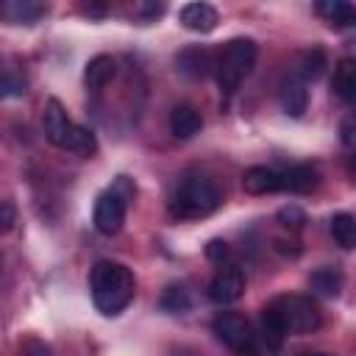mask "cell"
Returning <instances> with one entry per match:
<instances>
[{
	"label": "cell",
	"instance_id": "10",
	"mask_svg": "<svg viewBox=\"0 0 356 356\" xmlns=\"http://www.w3.org/2000/svg\"><path fill=\"white\" fill-rule=\"evenodd\" d=\"M320 186V170L314 164H295L281 172V189L295 195H309Z\"/></svg>",
	"mask_w": 356,
	"mask_h": 356
},
{
	"label": "cell",
	"instance_id": "27",
	"mask_svg": "<svg viewBox=\"0 0 356 356\" xmlns=\"http://www.w3.org/2000/svg\"><path fill=\"white\" fill-rule=\"evenodd\" d=\"M17 222V211L8 200H0V234H8Z\"/></svg>",
	"mask_w": 356,
	"mask_h": 356
},
{
	"label": "cell",
	"instance_id": "18",
	"mask_svg": "<svg viewBox=\"0 0 356 356\" xmlns=\"http://www.w3.org/2000/svg\"><path fill=\"white\" fill-rule=\"evenodd\" d=\"M334 92L342 103H353L356 97V64L353 58H342L334 70Z\"/></svg>",
	"mask_w": 356,
	"mask_h": 356
},
{
	"label": "cell",
	"instance_id": "16",
	"mask_svg": "<svg viewBox=\"0 0 356 356\" xmlns=\"http://www.w3.org/2000/svg\"><path fill=\"white\" fill-rule=\"evenodd\" d=\"M259 337H261L264 348L273 350V353L281 350L284 339L289 337L286 328H284V323H281V317L275 314L273 306H264V309H261V317H259Z\"/></svg>",
	"mask_w": 356,
	"mask_h": 356
},
{
	"label": "cell",
	"instance_id": "7",
	"mask_svg": "<svg viewBox=\"0 0 356 356\" xmlns=\"http://www.w3.org/2000/svg\"><path fill=\"white\" fill-rule=\"evenodd\" d=\"M242 292H245V273L236 264H222L214 273V278L209 281V289H206L209 300L217 303V306H228V303L239 300Z\"/></svg>",
	"mask_w": 356,
	"mask_h": 356
},
{
	"label": "cell",
	"instance_id": "2",
	"mask_svg": "<svg viewBox=\"0 0 356 356\" xmlns=\"http://www.w3.org/2000/svg\"><path fill=\"white\" fill-rule=\"evenodd\" d=\"M256 42L242 36V39H231L222 44V50L214 56V75H217V83H220V92L231 95L236 92V86L250 75L253 64H256Z\"/></svg>",
	"mask_w": 356,
	"mask_h": 356
},
{
	"label": "cell",
	"instance_id": "33",
	"mask_svg": "<svg viewBox=\"0 0 356 356\" xmlns=\"http://www.w3.org/2000/svg\"><path fill=\"white\" fill-rule=\"evenodd\" d=\"M303 356H331V353H303Z\"/></svg>",
	"mask_w": 356,
	"mask_h": 356
},
{
	"label": "cell",
	"instance_id": "26",
	"mask_svg": "<svg viewBox=\"0 0 356 356\" xmlns=\"http://www.w3.org/2000/svg\"><path fill=\"white\" fill-rule=\"evenodd\" d=\"M25 92V78L14 72H0V97H14Z\"/></svg>",
	"mask_w": 356,
	"mask_h": 356
},
{
	"label": "cell",
	"instance_id": "8",
	"mask_svg": "<svg viewBox=\"0 0 356 356\" xmlns=\"http://www.w3.org/2000/svg\"><path fill=\"white\" fill-rule=\"evenodd\" d=\"M72 125H75V122L67 117L64 106H61L56 97H50V100L44 103V111H42V128H44L47 142L56 145V147H64V145H67V136H70V131H72Z\"/></svg>",
	"mask_w": 356,
	"mask_h": 356
},
{
	"label": "cell",
	"instance_id": "1",
	"mask_svg": "<svg viewBox=\"0 0 356 356\" xmlns=\"http://www.w3.org/2000/svg\"><path fill=\"white\" fill-rule=\"evenodd\" d=\"M89 289H92V300H95L97 312L106 317H117L134 300L136 281L125 264L100 259V261H95V267L89 273Z\"/></svg>",
	"mask_w": 356,
	"mask_h": 356
},
{
	"label": "cell",
	"instance_id": "17",
	"mask_svg": "<svg viewBox=\"0 0 356 356\" xmlns=\"http://www.w3.org/2000/svg\"><path fill=\"white\" fill-rule=\"evenodd\" d=\"M114 78V58L111 56H106V53H100V56H92L89 61H86V70H83V83L89 86V89H103L108 81Z\"/></svg>",
	"mask_w": 356,
	"mask_h": 356
},
{
	"label": "cell",
	"instance_id": "5",
	"mask_svg": "<svg viewBox=\"0 0 356 356\" xmlns=\"http://www.w3.org/2000/svg\"><path fill=\"white\" fill-rule=\"evenodd\" d=\"M125 211H128V197H122L114 186L106 189L97 203H95V214H92V222L95 228L103 234V236H114L122 222H125Z\"/></svg>",
	"mask_w": 356,
	"mask_h": 356
},
{
	"label": "cell",
	"instance_id": "11",
	"mask_svg": "<svg viewBox=\"0 0 356 356\" xmlns=\"http://www.w3.org/2000/svg\"><path fill=\"white\" fill-rule=\"evenodd\" d=\"M217 22H220V14H217V8L209 6V3H186V6L181 8V25H184L186 31L209 33V31L217 28Z\"/></svg>",
	"mask_w": 356,
	"mask_h": 356
},
{
	"label": "cell",
	"instance_id": "14",
	"mask_svg": "<svg viewBox=\"0 0 356 356\" xmlns=\"http://www.w3.org/2000/svg\"><path fill=\"white\" fill-rule=\"evenodd\" d=\"M44 11H47V6H42L36 0H3L0 3V19L11 22V25H33Z\"/></svg>",
	"mask_w": 356,
	"mask_h": 356
},
{
	"label": "cell",
	"instance_id": "4",
	"mask_svg": "<svg viewBox=\"0 0 356 356\" xmlns=\"http://www.w3.org/2000/svg\"><path fill=\"white\" fill-rule=\"evenodd\" d=\"M281 317L286 334H312L320 328V309L312 298L303 295H281L270 303Z\"/></svg>",
	"mask_w": 356,
	"mask_h": 356
},
{
	"label": "cell",
	"instance_id": "29",
	"mask_svg": "<svg viewBox=\"0 0 356 356\" xmlns=\"http://www.w3.org/2000/svg\"><path fill=\"white\" fill-rule=\"evenodd\" d=\"M139 11L145 14V19H156V17L164 14V6H161V3H156V6H153V3H142Z\"/></svg>",
	"mask_w": 356,
	"mask_h": 356
},
{
	"label": "cell",
	"instance_id": "28",
	"mask_svg": "<svg viewBox=\"0 0 356 356\" xmlns=\"http://www.w3.org/2000/svg\"><path fill=\"white\" fill-rule=\"evenodd\" d=\"M206 256H209L211 261H217V264H222V261L228 259V245H225L222 239H211V242L206 245Z\"/></svg>",
	"mask_w": 356,
	"mask_h": 356
},
{
	"label": "cell",
	"instance_id": "6",
	"mask_svg": "<svg viewBox=\"0 0 356 356\" xmlns=\"http://www.w3.org/2000/svg\"><path fill=\"white\" fill-rule=\"evenodd\" d=\"M211 331H214V337H217L222 345H228L231 350L250 348L253 339H256L253 325H250L242 314H236V312H220V314L211 320Z\"/></svg>",
	"mask_w": 356,
	"mask_h": 356
},
{
	"label": "cell",
	"instance_id": "3",
	"mask_svg": "<svg viewBox=\"0 0 356 356\" xmlns=\"http://www.w3.org/2000/svg\"><path fill=\"white\" fill-rule=\"evenodd\" d=\"M217 206H220L217 186L203 175H189L178 184L170 200V214L175 220H200V217H209Z\"/></svg>",
	"mask_w": 356,
	"mask_h": 356
},
{
	"label": "cell",
	"instance_id": "31",
	"mask_svg": "<svg viewBox=\"0 0 356 356\" xmlns=\"http://www.w3.org/2000/svg\"><path fill=\"white\" fill-rule=\"evenodd\" d=\"M81 11L89 14V17H103L108 8H106V6H97V3H89V6H81Z\"/></svg>",
	"mask_w": 356,
	"mask_h": 356
},
{
	"label": "cell",
	"instance_id": "22",
	"mask_svg": "<svg viewBox=\"0 0 356 356\" xmlns=\"http://www.w3.org/2000/svg\"><path fill=\"white\" fill-rule=\"evenodd\" d=\"M64 150L78 153V156H92V153L97 150V139H95V134H92L89 128H83V125H72Z\"/></svg>",
	"mask_w": 356,
	"mask_h": 356
},
{
	"label": "cell",
	"instance_id": "12",
	"mask_svg": "<svg viewBox=\"0 0 356 356\" xmlns=\"http://www.w3.org/2000/svg\"><path fill=\"white\" fill-rule=\"evenodd\" d=\"M242 186L248 195H270V192H281V172L273 167H248L242 175Z\"/></svg>",
	"mask_w": 356,
	"mask_h": 356
},
{
	"label": "cell",
	"instance_id": "15",
	"mask_svg": "<svg viewBox=\"0 0 356 356\" xmlns=\"http://www.w3.org/2000/svg\"><path fill=\"white\" fill-rule=\"evenodd\" d=\"M200 128H203V120H200V111L195 106L181 103L170 111V131L175 139H192Z\"/></svg>",
	"mask_w": 356,
	"mask_h": 356
},
{
	"label": "cell",
	"instance_id": "21",
	"mask_svg": "<svg viewBox=\"0 0 356 356\" xmlns=\"http://www.w3.org/2000/svg\"><path fill=\"white\" fill-rule=\"evenodd\" d=\"M317 14H323V17H325L331 25H337V28H348V25H353V19H356L353 6L345 3V0H325V3H317Z\"/></svg>",
	"mask_w": 356,
	"mask_h": 356
},
{
	"label": "cell",
	"instance_id": "13",
	"mask_svg": "<svg viewBox=\"0 0 356 356\" xmlns=\"http://www.w3.org/2000/svg\"><path fill=\"white\" fill-rule=\"evenodd\" d=\"M175 67L186 78H203V75H209L214 70V56L206 47H186V50L178 53Z\"/></svg>",
	"mask_w": 356,
	"mask_h": 356
},
{
	"label": "cell",
	"instance_id": "23",
	"mask_svg": "<svg viewBox=\"0 0 356 356\" xmlns=\"http://www.w3.org/2000/svg\"><path fill=\"white\" fill-rule=\"evenodd\" d=\"M323 70H325V53L323 50H309V53H303V58H300V67H298V78H303L306 83L309 81H317L320 75H323Z\"/></svg>",
	"mask_w": 356,
	"mask_h": 356
},
{
	"label": "cell",
	"instance_id": "25",
	"mask_svg": "<svg viewBox=\"0 0 356 356\" xmlns=\"http://www.w3.org/2000/svg\"><path fill=\"white\" fill-rule=\"evenodd\" d=\"M275 220L284 225V228H303V222H306V214H303V209L300 206H295V203H289V206H281L278 209V214H275Z\"/></svg>",
	"mask_w": 356,
	"mask_h": 356
},
{
	"label": "cell",
	"instance_id": "30",
	"mask_svg": "<svg viewBox=\"0 0 356 356\" xmlns=\"http://www.w3.org/2000/svg\"><path fill=\"white\" fill-rule=\"evenodd\" d=\"M342 145H345V147L353 145V117H350V114L342 120Z\"/></svg>",
	"mask_w": 356,
	"mask_h": 356
},
{
	"label": "cell",
	"instance_id": "19",
	"mask_svg": "<svg viewBox=\"0 0 356 356\" xmlns=\"http://www.w3.org/2000/svg\"><path fill=\"white\" fill-rule=\"evenodd\" d=\"M342 281L345 278H342V273L337 267H320V270H314L309 275V286L323 298H337L339 289H342Z\"/></svg>",
	"mask_w": 356,
	"mask_h": 356
},
{
	"label": "cell",
	"instance_id": "20",
	"mask_svg": "<svg viewBox=\"0 0 356 356\" xmlns=\"http://www.w3.org/2000/svg\"><path fill=\"white\" fill-rule=\"evenodd\" d=\"M328 228H331L334 242H337L342 250H350V248L356 245V220H353V214H348V211L334 214Z\"/></svg>",
	"mask_w": 356,
	"mask_h": 356
},
{
	"label": "cell",
	"instance_id": "32",
	"mask_svg": "<svg viewBox=\"0 0 356 356\" xmlns=\"http://www.w3.org/2000/svg\"><path fill=\"white\" fill-rule=\"evenodd\" d=\"M236 356H259V350H256V345H250V348H242V350H236Z\"/></svg>",
	"mask_w": 356,
	"mask_h": 356
},
{
	"label": "cell",
	"instance_id": "24",
	"mask_svg": "<svg viewBox=\"0 0 356 356\" xmlns=\"http://www.w3.org/2000/svg\"><path fill=\"white\" fill-rule=\"evenodd\" d=\"M189 306H192V295H189L186 286H181V284L167 286V292H164V298H161V309H167V312H172V314H184Z\"/></svg>",
	"mask_w": 356,
	"mask_h": 356
},
{
	"label": "cell",
	"instance_id": "9",
	"mask_svg": "<svg viewBox=\"0 0 356 356\" xmlns=\"http://www.w3.org/2000/svg\"><path fill=\"white\" fill-rule=\"evenodd\" d=\"M278 100H281V108L289 114V117H303L306 108H309V89H306V81L298 78L295 72L286 75L281 81V89H278Z\"/></svg>",
	"mask_w": 356,
	"mask_h": 356
}]
</instances>
